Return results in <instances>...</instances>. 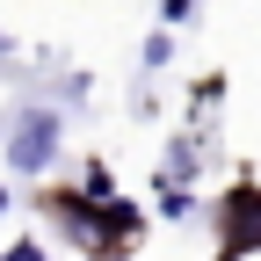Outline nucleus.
Listing matches in <instances>:
<instances>
[{
    "label": "nucleus",
    "mask_w": 261,
    "mask_h": 261,
    "mask_svg": "<svg viewBox=\"0 0 261 261\" xmlns=\"http://www.w3.org/2000/svg\"><path fill=\"white\" fill-rule=\"evenodd\" d=\"M189 15H196V0H160V22H167V29H181Z\"/></svg>",
    "instance_id": "obj_6"
},
{
    "label": "nucleus",
    "mask_w": 261,
    "mask_h": 261,
    "mask_svg": "<svg viewBox=\"0 0 261 261\" xmlns=\"http://www.w3.org/2000/svg\"><path fill=\"white\" fill-rule=\"evenodd\" d=\"M80 196H116V181H109V167H102V160H87V174H80Z\"/></svg>",
    "instance_id": "obj_5"
},
{
    "label": "nucleus",
    "mask_w": 261,
    "mask_h": 261,
    "mask_svg": "<svg viewBox=\"0 0 261 261\" xmlns=\"http://www.w3.org/2000/svg\"><path fill=\"white\" fill-rule=\"evenodd\" d=\"M152 189H160V218H189V211H196V196H189L181 181H152Z\"/></svg>",
    "instance_id": "obj_4"
},
{
    "label": "nucleus",
    "mask_w": 261,
    "mask_h": 261,
    "mask_svg": "<svg viewBox=\"0 0 261 261\" xmlns=\"http://www.w3.org/2000/svg\"><path fill=\"white\" fill-rule=\"evenodd\" d=\"M218 247H225V261L261 254V189L254 181L225 189V203H218Z\"/></svg>",
    "instance_id": "obj_2"
},
{
    "label": "nucleus",
    "mask_w": 261,
    "mask_h": 261,
    "mask_svg": "<svg viewBox=\"0 0 261 261\" xmlns=\"http://www.w3.org/2000/svg\"><path fill=\"white\" fill-rule=\"evenodd\" d=\"M174 58V44H167V29H152V37H145V65H167Z\"/></svg>",
    "instance_id": "obj_7"
},
{
    "label": "nucleus",
    "mask_w": 261,
    "mask_h": 261,
    "mask_svg": "<svg viewBox=\"0 0 261 261\" xmlns=\"http://www.w3.org/2000/svg\"><path fill=\"white\" fill-rule=\"evenodd\" d=\"M0 261H44V247H37V240H15L8 254H0Z\"/></svg>",
    "instance_id": "obj_8"
},
{
    "label": "nucleus",
    "mask_w": 261,
    "mask_h": 261,
    "mask_svg": "<svg viewBox=\"0 0 261 261\" xmlns=\"http://www.w3.org/2000/svg\"><path fill=\"white\" fill-rule=\"evenodd\" d=\"M51 218L94 261H123L130 254V232H138V211H130L123 196H80V189H65V196H51Z\"/></svg>",
    "instance_id": "obj_1"
},
{
    "label": "nucleus",
    "mask_w": 261,
    "mask_h": 261,
    "mask_svg": "<svg viewBox=\"0 0 261 261\" xmlns=\"http://www.w3.org/2000/svg\"><path fill=\"white\" fill-rule=\"evenodd\" d=\"M0 211H8V189H0Z\"/></svg>",
    "instance_id": "obj_9"
},
{
    "label": "nucleus",
    "mask_w": 261,
    "mask_h": 261,
    "mask_svg": "<svg viewBox=\"0 0 261 261\" xmlns=\"http://www.w3.org/2000/svg\"><path fill=\"white\" fill-rule=\"evenodd\" d=\"M58 109H29L15 130H8V167L15 174H44L51 167V160H58Z\"/></svg>",
    "instance_id": "obj_3"
}]
</instances>
